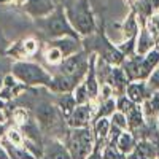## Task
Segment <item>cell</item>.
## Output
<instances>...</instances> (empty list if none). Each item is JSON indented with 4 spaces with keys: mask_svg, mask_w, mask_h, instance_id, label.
<instances>
[{
    "mask_svg": "<svg viewBox=\"0 0 159 159\" xmlns=\"http://www.w3.org/2000/svg\"><path fill=\"white\" fill-rule=\"evenodd\" d=\"M11 75L15 76L19 83L24 86H46L51 84V75L35 62L27 61H18L11 65Z\"/></svg>",
    "mask_w": 159,
    "mask_h": 159,
    "instance_id": "6da1fadb",
    "label": "cell"
},
{
    "mask_svg": "<svg viewBox=\"0 0 159 159\" xmlns=\"http://www.w3.org/2000/svg\"><path fill=\"white\" fill-rule=\"evenodd\" d=\"M38 25H40V29L46 34V37H49L51 40L62 38V37L80 38V35L72 27V24L67 18V13H65L62 8H56L52 13H49L48 16L40 18Z\"/></svg>",
    "mask_w": 159,
    "mask_h": 159,
    "instance_id": "7a4b0ae2",
    "label": "cell"
},
{
    "mask_svg": "<svg viewBox=\"0 0 159 159\" xmlns=\"http://www.w3.org/2000/svg\"><path fill=\"white\" fill-rule=\"evenodd\" d=\"M65 147L69 148L72 159H86L96 147L94 132L91 127H70Z\"/></svg>",
    "mask_w": 159,
    "mask_h": 159,
    "instance_id": "3957f363",
    "label": "cell"
},
{
    "mask_svg": "<svg viewBox=\"0 0 159 159\" xmlns=\"http://www.w3.org/2000/svg\"><path fill=\"white\" fill-rule=\"evenodd\" d=\"M72 27L80 37H89L96 30V21L92 16L88 0H76V2L65 11Z\"/></svg>",
    "mask_w": 159,
    "mask_h": 159,
    "instance_id": "277c9868",
    "label": "cell"
},
{
    "mask_svg": "<svg viewBox=\"0 0 159 159\" xmlns=\"http://www.w3.org/2000/svg\"><path fill=\"white\" fill-rule=\"evenodd\" d=\"M81 51L80 46V38L75 37H62V38H54L48 43L45 49V59L51 65H59L65 57H69L73 52Z\"/></svg>",
    "mask_w": 159,
    "mask_h": 159,
    "instance_id": "5b68a950",
    "label": "cell"
},
{
    "mask_svg": "<svg viewBox=\"0 0 159 159\" xmlns=\"http://www.w3.org/2000/svg\"><path fill=\"white\" fill-rule=\"evenodd\" d=\"M88 69H89V56L83 51L73 52L69 57H65L57 67L59 73L70 78L76 84L83 81V78L88 73Z\"/></svg>",
    "mask_w": 159,
    "mask_h": 159,
    "instance_id": "8992f818",
    "label": "cell"
},
{
    "mask_svg": "<svg viewBox=\"0 0 159 159\" xmlns=\"http://www.w3.org/2000/svg\"><path fill=\"white\" fill-rule=\"evenodd\" d=\"M92 119H94V116H92L91 103H83L76 105L73 111L67 116V124L69 127H89Z\"/></svg>",
    "mask_w": 159,
    "mask_h": 159,
    "instance_id": "52a82bcc",
    "label": "cell"
},
{
    "mask_svg": "<svg viewBox=\"0 0 159 159\" xmlns=\"http://www.w3.org/2000/svg\"><path fill=\"white\" fill-rule=\"evenodd\" d=\"M24 8L32 18L40 19V18H45L49 13L54 11L56 5L52 0H25Z\"/></svg>",
    "mask_w": 159,
    "mask_h": 159,
    "instance_id": "ba28073f",
    "label": "cell"
},
{
    "mask_svg": "<svg viewBox=\"0 0 159 159\" xmlns=\"http://www.w3.org/2000/svg\"><path fill=\"white\" fill-rule=\"evenodd\" d=\"M151 94L148 89V84L145 80H135V81H129L126 88V96L137 105H142V102Z\"/></svg>",
    "mask_w": 159,
    "mask_h": 159,
    "instance_id": "9c48e42d",
    "label": "cell"
},
{
    "mask_svg": "<svg viewBox=\"0 0 159 159\" xmlns=\"http://www.w3.org/2000/svg\"><path fill=\"white\" fill-rule=\"evenodd\" d=\"M105 83L110 84L113 92H126V88L129 84V80L127 76L124 75L123 69L116 67V65H111L110 70L107 72V80H105Z\"/></svg>",
    "mask_w": 159,
    "mask_h": 159,
    "instance_id": "30bf717a",
    "label": "cell"
},
{
    "mask_svg": "<svg viewBox=\"0 0 159 159\" xmlns=\"http://www.w3.org/2000/svg\"><path fill=\"white\" fill-rule=\"evenodd\" d=\"M159 64V51L157 49H151L148 51L147 54H140V75H139V80H145L150 76V73L153 72V69Z\"/></svg>",
    "mask_w": 159,
    "mask_h": 159,
    "instance_id": "8fae6325",
    "label": "cell"
},
{
    "mask_svg": "<svg viewBox=\"0 0 159 159\" xmlns=\"http://www.w3.org/2000/svg\"><path fill=\"white\" fill-rule=\"evenodd\" d=\"M142 111L145 121H153L159 116V91H154L142 102Z\"/></svg>",
    "mask_w": 159,
    "mask_h": 159,
    "instance_id": "7c38bea8",
    "label": "cell"
},
{
    "mask_svg": "<svg viewBox=\"0 0 159 159\" xmlns=\"http://www.w3.org/2000/svg\"><path fill=\"white\" fill-rule=\"evenodd\" d=\"M37 119L42 126H52L57 119V108L51 103H42L37 107Z\"/></svg>",
    "mask_w": 159,
    "mask_h": 159,
    "instance_id": "4fadbf2b",
    "label": "cell"
},
{
    "mask_svg": "<svg viewBox=\"0 0 159 159\" xmlns=\"http://www.w3.org/2000/svg\"><path fill=\"white\" fill-rule=\"evenodd\" d=\"M110 129H111L110 118H96L94 119V126H92L96 143H102V142L107 140L108 135H110Z\"/></svg>",
    "mask_w": 159,
    "mask_h": 159,
    "instance_id": "5bb4252c",
    "label": "cell"
},
{
    "mask_svg": "<svg viewBox=\"0 0 159 159\" xmlns=\"http://www.w3.org/2000/svg\"><path fill=\"white\" fill-rule=\"evenodd\" d=\"M135 145H137V140H135L134 134L127 129V130H123L121 134H119V137L116 139L115 147L126 156L127 153H130L132 150L135 148Z\"/></svg>",
    "mask_w": 159,
    "mask_h": 159,
    "instance_id": "9a60e30c",
    "label": "cell"
},
{
    "mask_svg": "<svg viewBox=\"0 0 159 159\" xmlns=\"http://www.w3.org/2000/svg\"><path fill=\"white\" fill-rule=\"evenodd\" d=\"M2 145H3V148L7 150L10 159H37V156L32 154L27 148H21L19 145H13L7 139L2 140Z\"/></svg>",
    "mask_w": 159,
    "mask_h": 159,
    "instance_id": "2e32d148",
    "label": "cell"
},
{
    "mask_svg": "<svg viewBox=\"0 0 159 159\" xmlns=\"http://www.w3.org/2000/svg\"><path fill=\"white\" fill-rule=\"evenodd\" d=\"M154 48V40H153V37L150 35V32L148 30H142L140 32V35H139V38H137V45H135V52L137 54H147L148 51H151Z\"/></svg>",
    "mask_w": 159,
    "mask_h": 159,
    "instance_id": "e0dca14e",
    "label": "cell"
},
{
    "mask_svg": "<svg viewBox=\"0 0 159 159\" xmlns=\"http://www.w3.org/2000/svg\"><path fill=\"white\" fill-rule=\"evenodd\" d=\"M48 159H72L69 148L61 142H52L46 150Z\"/></svg>",
    "mask_w": 159,
    "mask_h": 159,
    "instance_id": "ac0fdd59",
    "label": "cell"
},
{
    "mask_svg": "<svg viewBox=\"0 0 159 159\" xmlns=\"http://www.w3.org/2000/svg\"><path fill=\"white\" fill-rule=\"evenodd\" d=\"M57 107L61 108V111L64 113L65 118L73 111V108L76 107V102H75V97H73L72 92H64L57 100Z\"/></svg>",
    "mask_w": 159,
    "mask_h": 159,
    "instance_id": "d6986e66",
    "label": "cell"
},
{
    "mask_svg": "<svg viewBox=\"0 0 159 159\" xmlns=\"http://www.w3.org/2000/svg\"><path fill=\"white\" fill-rule=\"evenodd\" d=\"M115 111H116V99H113V97L103 99L102 103L99 105L94 119H96V118H110Z\"/></svg>",
    "mask_w": 159,
    "mask_h": 159,
    "instance_id": "ffe728a7",
    "label": "cell"
},
{
    "mask_svg": "<svg viewBox=\"0 0 159 159\" xmlns=\"http://www.w3.org/2000/svg\"><path fill=\"white\" fill-rule=\"evenodd\" d=\"M137 148L143 154L145 159H156L157 157V143H153L151 140L137 142Z\"/></svg>",
    "mask_w": 159,
    "mask_h": 159,
    "instance_id": "44dd1931",
    "label": "cell"
},
{
    "mask_svg": "<svg viewBox=\"0 0 159 159\" xmlns=\"http://www.w3.org/2000/svg\"><path fill=\"white\" fill-rule=\"evenodd\" d=\"M72 94H73V97H75L76 105H83V103H89V102H91L89 94H88V89H86V86H84L83 81L76 84V88L72 91Z\"/></svg>",
    "mask_w": 159,
    "mask_h": 159,
    "instance_id": "7402d4cb",
    "label": "cell"
},
{
    "mask_svg": "<svg viewBox=\"0 0 159 159\" xmlns=\"http://www.w3.org/2000/svg\"><path fill=\"white\" fill-rule=\"evenodd\" d=\"M135 107H137V103H134L126 94L124 96H119L116 99V110L118 111H123L124 115H129Z\"/></svg>",
    "mask_w": 159,
    "mask_h": 159,
    "instance_id": "603a6c76",
    "label": "cell"
},
{
    "mask_svg": "<svg viewBox=\"0 0 159 159\" xmlns=\"http://www.w3.org/2000/svg\"><path fill=\"white\" fill-rule=\"evenodd\" d=\"M110 123L118 127V129H121V130H127L129 129V124H127V116L123 113V111H115L111 116H110Z\"/></svg>",
    "mask_w": 159,
    "mask_h": 159,
    "instance_id": "cb8c5ba5",
    "label": "cell"
},
{
    "mask_svg": "<svg viewBox=\"0 0 159 159\" xmlns=\"http://www.w3.org/2000/svg\"><path fill=\"white\" fill-rule=\"evenodd\" d=\"M102 159H124V154L119 151L115 145H107V147H103Z\"/></svg>",
    "mask_w": 159,
    "mask_h": 159,
    "instance_id": "d4e9b609",
    "label": "cell"
},
{
    "mask_svg": "<svg viewBox=\"0 0 159 159\" xmlns=\"http://www.w3.org/2000/svg\"><path fill=\"white\" fill-rule=\"evenodd\" d=\"M147 84H148V89H150L151 92L159 91V64L153 69V72H151L150 76L147 78Z\"/></svg>",
    "mask_w": 159,
    "mask_h": 159,
    "instance_id": "484cf974",
    "label": "cell"
},
{
    "mask_svg": "<svg viewBox=\"0 0 159 159\" xmlns=\"http://www.w3.org/2000/svg\"><path fill=\"white\" fill-rule=\"evenodd\" d=\"M7 140H8V142H11L13 145H21V143L24 142L22 134H19V130H16V129H10V130H8V134H7Z\"/></svg>",
    "mask_w": 159,
    "mask_h": 159,
    "instance_id": "4316f807",
    "label": "cell"
},
{
    "mask_svg": "<svg viewBox=\"0 0 159 159\" xmlns=\"http://www.w3.org/2000/svg\"><path fill=\"white\" fill-rule=\"evenodd\" d=\"M37 48H38V45L35 40H25L22 43V54H34Z\"/></svg>",
    "mask_w": 159,
    "mask_h": 159,
    "instance_id": "83f0119b",
    "label": "cell"
},
{
    "mask_svg": "<svg viewBox=\"0 0 159 159\" xmlns=\"http://www.w3.org/2000/svg\"><path fill=\"white\" fill-rule=\"evenodd\" d=\"M13 118L16 119V123H18V124H24V123H27V113H25L24 110H18L15 115H13Z\"/></svg>",
    "mask_w": 159,
    "mask_h": 159,
    "instance_id": "f1b7e54d",
    "label": "cell"
},
{
    "mask_svg": "<svg viewBox=\"0 0 159 159\" xmlns=\"http://www.w3.org/2000/svg\"><path fill=\"white\" fill-rule=\"evenodd\" d=\"M124 159H145L143 157V154L139 151V148H137V145H135V148L132 150L130 153H127L126 156H124Z\"/></svg>",
    "mask_w": 159,
    "mask_h": 159,
    "instance_id": "f546056e",
    "label": "cell"
},
{
    "mask_svg": "<svg viewBox=\"0 0 159 159\" xmlns=\"http://www.w3.org/2000/svg\"><path fill=\"white\" fill-rule=\"evenodd\" d=\"M0 159H10V156H8V153H7V150L3 148L2 143H0Z\"/></svg>",
    "mask_w": 159,
    "mask_h": 159,
    "instance_id": "4dcf8cb0",
    "label": "cell"
},
{
    "mask_svg": "<svg viewBox=\"0 0 159 159\" xmlns=\"http://www.w3.org/2000/svg\"><path fill=\"white\" fill-rule=\"evenodd\" d=\"M156 127H157V132H159V116L156 118Z\"/></svg>",
    "mask_w": 159,
    "mask_h": 159,
    "instance_id": "1f68e13d",
    "label": "cell"
},
{
    "mask_svg": "<svg viewBox=\"0 0 159 159\" xmlns=\"http://www.w3.org/2000/svg\"><path fill=\"white\" fill-rule=\"evenodd\" d=\"M156 159H159V143H157V157Z\"/></svg>",
    "mask_w": 159,
    "mask_h": 159,
    "instance_id": "d6a6232c",
    "label": "cell"
}]
</instances>
